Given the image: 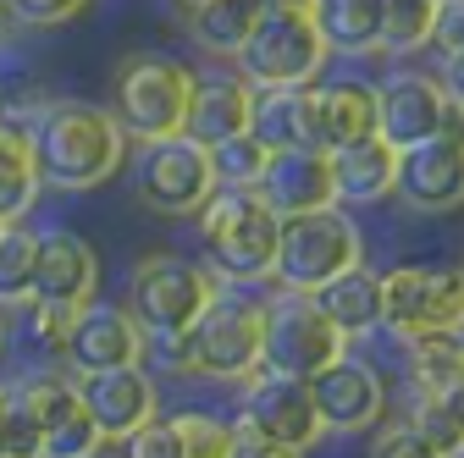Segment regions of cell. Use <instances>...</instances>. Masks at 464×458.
<instances>
[{"mask_svg":"<svg viewBox=\"0 0 464 458\" xmlns=\"http://www.w3.org/2000/svg\"><path fill=\"white\" fill-rule=\"evenodd\" d=\"M216 271L194 265L183 254H144L128 276V315L144 326V337H178L194 326V315L216 299Z\"/></svg>","mask_w":464,"mask_h":458,"instance_id":"7","label":"cell"},{"mask_svg":"<svg viewBox=\"0 0 464 458\" xmlns=\"http://www.w3.org/2000/svg\"><path fill=\"white\" fill-rule=\"evenodd\" d=\"M6 23H17V17H12V6H6V0H0V28H6Z\"/></svg>","mask_w":464,"mask_h":458,"instance_id":"40","label":"cell"},{"mask_svg":"<svg viewBox=\"0 0 464 458\" xmlns=\"http://www.w3.org/2000/svg\"><path fill=\"white\" fill-rule=\"evenodd\" d=\"M360 260H365V233L354 226V215L337 205H321L304 215H282L271 281L287 293H315L326 276L360 265Z\"/></svg>","mask_w":464,"mask_h":458,"instance_id":"5","label":"cell"},{"mask_svg":"<svg viewBox=\"0 0 464 458\" xmlns=\"http://www.w3.org/2000/svg\"><path fill=\"white\" fill-rule=\"evenodd\" d=\"M410 425L448 458H459L464 447V397L459 386H415V415Z\"/></svg>","mask_w":464,"mask_h":458,"instance_id":"27","label":"cell"},{"mask_svg":"<svg viewBox=\"0 0 464 458\" xmlns=\"http://www.w3.org/2000/svg\"><path fill=\"white\" fill-rule=\"evenodd\" d=\"M39 442H44V425L28 404L23 381L0 386V447H6V458H39Z\"/></svg>","mask_w":464,"mask_h":458,"instance_id":"32","label":"cell"},{"mask_svg":"<svg viewBox=\"0 0 464 458\" xmlns=\"http://www.w3.org/2000/svg\"><path fill=\"white\" fill-rule=\"evenodd\" d=\"M62 359H67V370L72 376H94V370H116V365H144V354H150V337H144V326L122 310V304H100V299H89L72 320H67V331H62Z\"/></svg>","mask_w":464,"mask_h":458,"instance_id":"14","label":"cell"},{"mask_svg":"<svg viewBox=\"0 0 464 458\" xmlns=\"http://www.w3.org/2000/svg\"><path fill=\"white\" fill-rule=\"evenodd\" d=\"M72 381H78V397H83L89 420L100 425L105 447L160 415V392L144 376V365H116V370H94V376H72Z\"/></svg>","mask_w":464,"mask_h":458,"instance_id":"16","label":"cell"},{"mask_svg":"<svg viewBox=\"0 0 464 458\" xmlns=\"http://www.w3.org/2000/svg\"><path fill=\"white\" fill-rule=\"evenodd\" d=\"M6 6L28 28H62V23H72V17L89 12V0H6Z\"/></svg>","mask_w":464,"mask_h":458,"instance_id":"37","label":"cell"},{"mask_svg":"<svg viewBox=\"0 0 464 458\" xmlns=\"http://www.w3.org/2000/svg\"><path fill=\"white\" fill-rule=\"evenodd\" d=\"M0 122H6V105H0Z\"/></svg>","mask_w":464,"mask_h":458,"instance_id":"44","label":"cell"},{"mask_svg":"<svg viewBox=\"0 0 464 458\" xmlns=\"http://www.w3.org/2000/svg\"><path fill=\"white\" fill-rule=\"evenodd\" d=\"M244 386V404H238V420H232V431L244 436H266V442H282V447H299L310 453L326 425L310 404V386L294 381V376H271V370H255Z\"/></svg>","mask_w":464,"mask_h":458,"instance_id":"11","label":"cell"},{"mask_svg":"<svg viewBox=\"0 0 464 458\" xmlns=\"http://www.w3.org/2000/svg\"><path fill=\"white\" fill-rule=\"evenodd\" d=\"M171 431H178L183 458H227V453H232V442H238L232 420L205 415V409H183V415H171Z\"/></svg>","mask_w":464,"mask_h":458,"instance_id":"34","label":"cell"},{"mask_svg":"<svg viewBox=\"0 0 464 458\" xmlns=\"http://www.w3.org/2000/svg\"><path fill=\"white\" fill-rule=\"evenodd\" d=\"M255 194L276 210V221H282V215L321 210V205H337L326 149H271L260 183H255Z\"/></svg>","mask_w":464,"mask_h":458,"instance_id":"18","label":"cell"},{"mask_svg":"<svg viewBox=\"0 0 464 458\" xmlns=\"http://www.w3.org/2000/svg\"><path fill=\"white\" fill-rule=\"evenodd\" d=\"M34 238L23 221L0 226V310L6 304H28V281H34Z\"/></svg>","mask_w":464,"mask_h":458,"instance_id":"30","label":"cell"},{"mask_svg":"<svg viewBox=\"0 0 464 458\" xmlns=\"http://www.w3.org/2000/svg\"><path fill=\"white\" fill-rule=\"evenodd\" d=\"M310 404L321 415L326 431H343V436H360L371 431L382 415H387V386H382V370L371 359H354V354H337L332 365H321L310 381Z\"/></svg>","mask_w":464,"mask_h":458,"instance_id":"15","label":"cell"},{"mask_svg":"<svg viewBox=\"0 0 464 458\" xmlns=\"http://www.w3.org/2000/svg\"><path fill=\"white\" fill-rule=\"evenodd\" d=\"M410 370H415V386H459V376H464L459 331L415 337V342H410Z\"/></svg>","mask_w":464,"mask_h":458,"instance_id":"31","label":"cell"},{"mask_svg":"<svg viewBox=\"0 0 464 458\" xmlns=\"http://www.w3.org/2000/svg\"><path fill=\"white\" fill-rule=\"evenodd\" d=\"M227 458H304L299 447H282V442H266V436H244L238 431V442H232V453Z\"/></svg>","mask_w":464,"mask_h":458,"instance_id":"39","label":"cell"},{"mask_svg":"<svg viewBox=\"0 0 464 458\" xmlns=\"http://www.w3.org/2000/svg\"><path fill=\"white\" fill-rule=\"evenodd\" d=\"M310 299H315V310L343 331V342L382 331V276L365 271V260L348 265V271H337V276H326Z\"/></svg>","mask_w":464,"mask_h":458,"instance_id":"22","label":"cell"},{"mask_svg":"<svg viewBox=\"0 0 464 458\" xmlns=\"http://www.w3.org/2000/svg\"><path fill=\"white\" fill-rule=\"evenodd\" d=\"M100 299V254L83 233L72 226H44L34 238V281H28V304L44 310H83Z\"/></svg>","mask_w":464,"mask_h":458,"instance_id":"13","label":"cell"},{"mask_svg":"<svg viewBox=\"0 0 464 458\" xmlns=\"http://www.w3.org/2000/svg\"><path fill=\"white\" fill-rule=\"evenodd\" d=\"M343 348H348L343 331L315 310L310 293L276 288L271 299H260V370L310 381V376H315L321 365H332Z\"/></svg>","mask_w":464,"mask_h":458,"instance_id":"8","label":"cell"},{"mask_svg":"<svg viewBox=\"0 0 464 458\" xmlns=\"http://www.w3.org/2000/svg\"><path fill=\"white\" fill-rule=\"evenodd\" d=\"M431 44H442V55L459 67L464 62V0H437L431 17Z\"/></svg>","mask_w":464,"mask_h":458,"instance_id":"38","label":"cell"},{"mask_svg":"<svg viewBox=\"0 0 464 458\" xmlns=\"http://www.w3.org/2000/svg\"><path fill=\"white\" fill-rule=\"evenodd\" d=\"M260 6L266 0H194L188 6V33L210 55H238V44L249 39Z\"/></svg>","mask_w":464,"mask_h":458,"instance_id":"26","label":"cell"},{"mask_svg":"<svg viewBox=\"0 0 464 458\" xmlns=\"http://www.w3.org/2000/svg\"><path fill=\"white\" fill-rule=\"evenodd\" d=\"M160 365H171L188 381H249L260 370V299L249 293H221L194 315L188 331L155 337Z\"/></svg>","mask_w":464,"mask_h":458,"instance_id":"2","label":"cell"},{"mask_svg":"<svg viewBox=\"0 0 464 458\" xmlns=\"http://www.w3.org/2000/svg\"><path fill=\"white\" fill-rule=\"evenodd\" d=\"M0 348H6V320H0Z\"/></svg>","mask_w":464,"mask_h":458,"instance_id":"41","label":"cell"},{"mask_svg":"<svg viewBox=\"0 0 464 458\" xmlns=\"http://www.w3.org/2000/svg\"><path fill=\"white\" fill-rule=\"evenodd\" d=\"M287 6H310V0H287Z\"/></svg>","mask_w":464,"mask_h":458,"instance_id":"43","label":"cell"},{"mask_svg":"<svg viewBox=\"0 0 464 458\" xmlns=\"http://www.w3.org/2000/svg\"><path fill=\"white\" fill-rule=\"evenodd\" d=\"M310 23H315L326 55H376L382 0H310Z\"/></svg>","mask_w":464,"mask_h":458,"instance_id":"24","label":"cell"},{"mask_svg":"<svg viewBox=\"0 0 464 458\" xmlns=\"http://www.w3.org/2000/svg\"><path fill=\"white\" fill-rule=\"evenodd\" d=\"M315 122H321V149L371 138L376 133V89L365 78H337V83L315 89Z\"/></svg>","mask_w":464,"mask_h":458,"instance_id":"23","label":"cell"},{"mask_svg":"<svg viewBox=\"0 0 464 458\" xmlns=\"http://www.w3.org/2000/svg\"><path fill=\"white\" fill-rule=\"evenodd\" d=\"M266 144L244 128V133H232L221 144H210V171H216V188H255L260 183V171H266Z\"/></svg>","mask_w":464,"mask_h":458,"instance_id":"29","label":"cell"},{"mask_svg":"<svg viewBox=\"0 0 464 458\" xmlns=\"http://www.w3.org/2000/svg\"><path fill=\"white\" fill-rule=\"evenodd\" d=\"M392 194H403V205L415 210H453L459 194H464V144L459 133H437V138H420L410 149H398V183Z\"/></svg>","mask_w":464,"mask_h":458,"instance_id":"17","label":"cell"},{"mask_svg":"<svg viewBox=\"0 0 464 458\" xmlns=\"http://www.w3.org/2000/svg\"><path fill=\"white\" fill-rule=\"evenodd\" d=\"M376 133L392 149H410L437 133H459V94L431 72H392L376 89Z\"/></svg>","mask_w":464,"mask_h":458,"instance_id":"12","label":"cell"},{"mask_svg":"<svg viewBox=\"0 0 464 458\" xmlns=\"http://www.w3.org/2000/svg\"><path fill=\"white\" fill-rule=\"evenodd\" d=\"M431 17L437 0H382V44L387 55H415L431 44Z\"/></svg>","mask_w":464,"mask_h":458,"instance_id":"28","label":"cell"},{"mask_svg":"<svg viewBox=\"0 0 464 458\" xmlns=\"http://www.w3.org/2000/svg\"><path fill=\"white\" fill-rule=\"evenodd\" d=\"M28 144H34L39 183L55 194H89V188L111 183L128 155V133L116 128L105 105H89V100L44 105L28 128Z\"/></svg>","mask_w":464,"mask_h":458,"instance_id":"1","label":"cell"},{"mask_svg":"<svg viewBox=\"0 0 464 458\" xmlns=\"http://www.w3.org/2000/svg\"><path fill=\"white\" fill-rule=\"evenodd\" d=\"M232 62H238V78L249 89H294V83H315L326 72V44L310 23V6L266 0Z\"/></svg>","mask_w":464,"mask_h":458,"instance_id":"3","label":"cell"},{"mask_svg":"<svg viewBox=\"0 0 464 458\" xmlns=\"http://www.w3.org/2000/svg\"><path fill=\"white\" fill-rule=\"evenodd\" d=\"M116 447V458H183V447H178V431H171V420H144L139 431H128L122 442H111Z\"/></svg>","mask_w":464,"mask_h":458,"instance_id":"35","label":"cell"},{"mask_svg":"<svg viewBox=\"0 0 464 458\" xmlns=\"http://www.w3.org/2000/svg\"><path fill=\"white\" fill-rule=\"evenodd\" d=\"M464 320V276L448 265H392L382 271V326L398 342L459 331Z\"/></svg>","mask_w":464,"mask_h":458,"instance_id":"9","label":"cell"},{"mask_svg":"<svg viewBox=\"0 0 464 458\" xmlns=\"http://www.w3.org/2000/svg\"><path fill=\"white\" fill-rule=\"evenodd\" d=\"M139 199L155 215H199V205L216 194V171H210V149L194 144L188 133H166L139 144V166H133Z\"/></svg>","mask_w":464,"mask_h":458,"instance_id":"10","label":"cell"},{"mask_svg":"<svg viewBox=\"0 0 464 458\" xmlns=\"http://www.w3.org/2000/svg\"><path fill=\"white\" fill-rule=\"evenodd\" d=\"M39 166H34V144L23 122H0V221H23L39 205Z\"/></svg>","mask_w":464,"mask_h":458,"instance_id":"25","label":"cell"},{"mask_svg":"<svg viewBox=\"0 0 464 458\" xmlns=\"http://www.w3.org/2000/svg\"><path fill=\"white\" fill-rule=\"evenodd\" d=\"M276 210L255 188H216L199 205V233L210 271L227 281H266L276 260Z\"/></svg>","mask_w":464,"mask_h":458,"instance_id":"4","label":"cell"},{"mask_svg":"<svg viewBox=\"0 0 464 458\" xmlns=\"http://www.w3.org/2000/svg\"><path fill=\"white\" fill-rule=\"evenodd\" d=\"M371 458H448V453H437V447L410 425V420H403V425H382V431H376Z\"/></svg>","mask_w":464,"mask_h":458,"instance_id":"36","label":"cell"},{"mask_svg":"<svg viewBox=\"0 0 464 458\" xmlns=\"http://www.w3.org/2000/svg\"><path fill=\"white\" fill-rule=\"evenodd\" d=\"M0 226H6V221H0Z\"/></svg>","mask_w":464,"mask_h":458,"instance_id":"46","label":"cell"},{"mask_svg":"<svg viewBox=\"0 0 464 458\" xmlns=\"http://www.w3.org/2000/svg\"><path fill=\"white\" fill-rule=\"evenodd\" d=\"M249 133H255L266 149H321L315 83H294V89H255Z\"/></svg>","mask_w":464,"mask_h":458,"instance_id":"19","label":"cell"},{"mask_svg":"<svg viewBox=\"0 0 464 458\" xmlns=\"http://www.w3.org/2000/svg\"><path fill=\"white\" fill-rule=\"evenodd\" d=\"M183 6H194V0H183Z\"/></svg>","mask_w":464,"mask_h":458,"instance_id":"45","label":"cell"},{"mask_svg":"<svg viewBox=\"0 0 464 458\" xmlns=\"http://www.w3.org/2000/svg\"><path fill=\"white\" fill-rule=\"evenodd\" d=\"M326 166H332L337 205H382L398 183V149L382 133L354 138L343 149H326Z\"/></svg>","mask_w":464,"mask_h":458,"instance_id":"20","label":"cell"},{"mask_svg":"<svg viewBox=\"0 0 464 458\" xmlns=\"http://www.w3.org/2000/svg\"><path fill=\"white\" fill-rule=\"evenodd\" d=\"M105 447V436H100V425L89 420V409H83V397L72 409H62L50 425H44V442H39V458H89V453H100Z\"/></svg>","mask_w":464,"mask_h":458,"instance_id":"33","label":"cell"},{"mask_svg":"<svg viewBox=\"0 0 464 458\" xmlns=\"http://www.w3.org/2000/svg\"><path fill=\"white\" fill-rule=\"evenodd\" d=\"M249 110H255V89H249L238 72L194 78L183 133L210 149V144H221V138H232V133H244V128H249Z\"/></svg>","mask_w":464,"mask_h":458,"instance_id":"21","label":"cell"},{"mask_svg":"<svg viewBox=\"0 0 464 458\" xmlns=\"http://www.w3.org/2000/svg\"><path fill=\"white\" fill-rule=\"evenodd\" d=\"M188 94H194V67H183L178 55H128L111 83V117L133 144H150L183 133Z\"/></svg>","mask_w":464,"mask_h":458,"instance_id":"6","label":"cell"},{"mask_svg":"<svg viewBox=\"0 0 464 458\" xmlns=\"http://www.w3.org/2000/svg\"><path fill=\"white\" fill-rule=\"evenodd\" d=\"M89 458H116V453H105V447H100V453H89Z\"/></svg>","mask_w":464,"mask_h":458,"instance_id":"42","label":"cell"}]
</instances>
